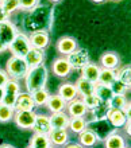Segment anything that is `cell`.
I'll return each instance as SVG.
<instances>
[{
  "mask_svg": "<svg viewBox=\"0 0 131 148\" xmlns=\"http://www.w3.org/2000/svg\"><path fill=\"white\" fill-rule=\"evenodd\" d=\"M30 40H28V36L24 32H18L14 40L8 45V50L12 53V55L20 57V58H24V55L30 51Z\"/></svg>",
  "mask_w": 131,
  "mask_h": 148,
  "instance_id": "obj_3",
  "label": "cell"
},
{
  "mask_svg": "<svg viewBox=\"0 0 131 148\" xmlns=\"http://www.w3.org/2000/svg\"><path fill=\"white\" fill-rule=\"evenodd\" d=\"M77 40L72 36H61V38L57 40L55 43V49L62 57H66L69 55L70 53H73L76 49H77Z\"/></svg>",
  "mask_w": 131,
  "mask_h": 148,
  "instance_id": "obj_8",
  "label": "cell"
},
{
  "mask_svg": "<svg viewBox=\"0 0 131 148\" xmlns=\"http://www.w3.org/2000/svg\"><path fill=\"white\" fill-rule=\"evenodd\" d=\"M64 148H84V147H81L78 143H69V144L64 145Z\"/></svg>",
  "mask_w": 131,
  "mask_h": 148,
  "instance_id": "obj_42",
  "label": "cell"
},
{
  "mask_svg": "<svg viewBox=\"0 0 131 148\" xmlns=\"http://www.w3.org/2000/svg\"><path fill=\"white\" fill-rule=\"evenodd\" d=\"M111 1H120V0H111Z\"/></svg>",
  "mask_w": 131,
  "mask_h": 148,
  "instance_id": "obj_48",
  "label": "cell"
},
{
  "mask_svg": "<svg viewBox=\"0 0 131 148\" xmlns=\"http://www.w3.org/2000/svg\"><path fill=\"white\" fill-rule=\"evenodd\" d=\"M7 20H10V16L6 14V11H4L3 8L0 7V23H3V22H7Z\"/></svg>",
  "mask_w": 131,
  "mask_h": 148,
  "instance_id": "obj_41",
  "label": "cell"
},
{
  "mask_svg": "<svg viewBox=\"0 0 131 148\" xmlns=\"http://www.w3.org/2000/svg\"><path fill=\"white\" fill-rule=\"evenodd\" d=\"M130 127H131V120H130V117H127V120H126V123H124V125L122 127V128H124V132L127 133L128 136L131 135V129H130Z\"/></svg>",
  "mask_w": 131,
  "mask_h": 148,
  "instance_id": "obj_40",
  "label": "cell"
},
{
  "mask_svg": "<svg viewBox=\"0 0 131 148\" xmlns=\"http://www.w3.org/2000/svg\"><path fill=\"white\" fill-rule=\"evenodd\" d=\"M110 86H111V89H112V93H114V94H119V96H124V94L130 90V88H128L127 85H124L123 82L118 81V79H115V81L112 82Z\"/></svg>",
  "mask_w": 131,
  "mask_h": 148,
  "instance_id": "obj_34",
  "label": "cell"
},
{
  "mask_svg": "<svg viewBox=\"0 0 131 148\" xmlns=\"http://www.w3.org/2000/svg\"><path fill=\"white\" fill-rule=\"evenodd\" d=\"M15 109L14 106H8L3 102H0V123H8L12 120Z\"/></svg>",
  "mask_w": 131,
  "mask_h": 148,
  "instance_id": "obj_32",
  "label": "cell"
},
{
  "mask_svg": "<svg viewBox=\"0 0 131 148\" xmlns=\"http://www.w3.org/2000/svg\"><path fill=\"white\" fill-rule=\"evenodd\" d=\"M6 50H8V47L6 46V45L1 42V40H0V54H1V53H4Z\"/></svg>",
  "mask_w": 131,
  "mask_h": 148,
  "instance_id": "obj_43",
  "label": "cell"
},
{
  "mask_svg": "<svg viewBox=\"0 0 131 148\" xmlns=\"http://www.w3.org/2000/svg\"><path fill=\"white\" fill-rule=\"evenodd\" d=\"M88 127V121L85 120L84 117H70V121H69V127L70 131L73 133H80L81 131H84L85 128Z\"/></svg>",
  "mask_w": 131,
  "mask_h": 148,
  "instance_id": "obj_31",
  "label": "cell"
},
{
  "mask_svg": "<svg viewBox=\"0 0 131 148\" xmlns=\"http://www.w3.org/2000/svg\"><path fill=\"white\" fill-rule=\"evenodd\" d=\"M120 65V57L114 51H107L100 57V67L116 70Z\"/></svg>",
  "mask_w": 131,
  "mask_h": 148,
  "instance_id": "obj_18",
  "label": "cell"
},
{
  "mask_svg": "<svg viewBox=\"0 0 131 148\" xmlns=\"http://www.w3.org/2000/svg\"><path fill=\"white\" fill-rule=\"evenodd\" d=\"M127 98L124 96H119V94H114L111 97V100L108 101V106L110 108H116V109H120L122 106L126 104Z\"/></svg>",
  "mask_w": 131,
  "mask_h": 148,
  "instance_id": "obj_35",
  "label": "cell"
},
{
  "mask_svg": "<svg viewBox=\"0 0 131 148\" xmlns=\"http://www.w3.org/2000/svg\"><path fill=\"white\" fill-rule=\"evenodd\" d=\"M93 3H103V1H105V0H92Z\"/></svg>",
  "mask_w": 131,
  "mask_h": 148,
  "instance_id": "obj_46",
  "label": "cell"
},
{
  "mask_svg": "<svg viewBox=\"0 0 131 148\" xmlns=\"http://www.w3.org/2000/svg\"><path fill=\"white\" fill-rule=\"evenodd\" d=\"M27 148H31V147H27Z\"/></svg>",
  "mask_w": 131,
  "mask_h": 148,
  "instance_id": "obj_51",
  "label": "cell"
},
{
  "mask_svg": "<svg viewBox=\"0 0 131 148\" xmlns=\"http://www.w3.org/2000/svg\"><path fill=\"white\" fill-rule=\"evenodd\" d=\"M104 147L105 148H124L126 147V140L122 135L118 133V131L108 133L104 139Z\"/></svg>",
  "mask_w": 131,
  "mask_h": 148,
  "instance_id": "obj_23",
  "label": "cell"
},
{
  "mask_svg": "<svg viewBox=\"0 0 131 148\" xmlns=\"http://www.w3.org/2000/svg\"><path fill=\"white\" fill-rule=\"evenodd\" d=\"M33 131L34 133H41V135H49L51 128L50 124V117L47 114H37L35 116V121L33 125Z\"/></svg>",
  "mask_w": 131,
  "mask_h": 148,
  "instance_id": "obj_14",
  "label": "cell"
},
{
  "mask_svg": "<svg viewBox=\"0 0 131 148\" xmlns=\"http://www.w3.org/2000/svg\"><path fill=\"white\" fill-rule=\"evenodd\" d=\"M100 65L95 62H88L82 69H81V77H84L85 79H88L91 82H97L99 78V73H100Z\"/></svg>",
  "mask_w": 131,
  "mask_h": 148,
  "instance_id": "obj_20",
  "label": "cell"
},
{
  "mask_svg": "<svg viewBox=\"0 0 131 148\" xmlns=\"http://www.w3.org/2000/svg\"><path fill=\"white\" fill-rule=\"evenodd\" d=\"M51 70H53V74H55L57 77L65 78L72 73V67H70L66 57H58L54 59L53 65H51Z\"/></svg>",
  "mask_w": 131,
  "mask_h": 148,
  "instance_id": "obj_13",
  "label": "cell"
},
{
  "mask_svg": "<svg viewBox=\"0 0 131 148\" xmlns=\"http://www.w3.org/2000/svg\"><path fill=\"white\" fill-rule=\"evenodd\" d=\"M35 116L37 113L34 110H20V112H15L12 120L16 124V127H19L20 129H31L34 125Z\"/></svg>",
  "mask_w": 131,
  "mask_h": 148,
  "instance_id": "obj_5",
  "label": "cell"
},
{
  "mask_svg": "<svg viewBox=\"0 0 131 148\" xmlns=\"http://www.w3.org/2000/svg\"><path fill=\"white\" fill-rule=\"evenodd\" d=\"M76 89H77V93L78 96L81 97H85V96H91V94L95 93V82H91L88 79H85L84 77H78L76 84Z\"/></svg>",
  "mask_w": 131,
  "mask_h": 148,
  "instance_id": "obj_22",
  "label": "cell"
},
{
  "mask_svg": "<svg viewBox=\"0 0 131 148\" xmlns=\"http://www.w3.org/2000/svg\"><path fill=\"white\" fill-rule=\"evenodd\" d=\"M30 94H31V97H33V101H34L35 106H45L49 97H50V93H49V90L46 88L35 90V92H33Z\"/></svg>",
  "mask_w": 131,
  "mask_h": 148,
  "instance_id": "obj_27",
  "label": "cell"
},
{
  "mask_svg": "<svg viewBox=\"0 0 131 148\" xmlns=\"http://www.w3.org/2000/svg\"><path fill=\"white\" fill-rule=\"evenodd\" d=\"M49 141L53 147H64L69 141V133L66 129H51L50 133L47 135Z\"/></svg>",
  "mask_w": 131,
  "mask_h": 148,
  "instance_id": "obj_15",
  "label": "cell"
},
{
  "mask_svg": "<svg viewBox=\"0 0 131 148\" xmlns=\"http://www.w3.org/2000/svg\"><path fill=\"white\" fill-rule=\"evenodd\" d=\"M0 7L10 16L19 10V0H0Z\"/></svg>",
  "mask_w": 131,
  "mask_h": 148,
  "instance_id": "obj_33",
  "label": "cell"
},
{
  "mask_svg": "<svg viewBox=\"0 0 131 148\" xmlns=\"http://www.w3.org/2000/svg\"><path fill=\"white\" fill-rule=\"evenodd\" d=\"M115 79H116V70L101 67L100 73H99V78H97V82L104 84V85H111Z\"/></svg>",
  "mask_w": 131,
  "mask_h": 148,
  "instance_id": "obj_29",
  "label": "cell"
},
{
  "mask_svg": "<svg viewBox=\"0 0 131 148\" xmlns=\"http://www.w3.org/2000/svg\"><path fill=\"white\" fill-rule=\"evenodd\" d=\"M31 47L34 49H39V50H45L49 43H50V36L47 31H34L31 32L28 36Z\"/></svg>",
  "mask_w": 131,
  "mask_h": 148,
  "instance_id": "obj_11",
  "label": "cell"
},
{
  "mask_svg": "<svg viewBox=\"0 0 131 148\" xmlns=\"http://www.w3.org/2000/svg\"><path fill=\"white\" fill-rule=\"evenodd\" d=\"M45 106H47V109L50 110L51 113L62 112L66 108V101H64L61 98V96H58V94H53V96L50 94V97H49Z\"/></svg>",
  "mask_w": 131,
  "mask_h": 148,
  "instance_id": "obj_24",
  "label": "cell"
},
{
  "mask_svg": "<svg viewBox=\"0 0 131 148\" xmlns=\"http://www.w3.org/2000/svg\"><path fill=\"white\" fill-rule=\"evenodd\" d=\"M100 140L101 139L99 137V135H97L92 128H88V127L78 133V144L84 148L95 147Z\"/></svg>",
  "mask_w": 131,
  "mask_h": 148,
  "instance_id": "obj_7",
  "label": "cell"
},
{
  "mask_svg": "<svg viewBox=\"0 0 131 148\" xmlns=\"http://www.w3.org/2000/svg\"><path fill=\"white\" fill-rule=\"evenodd\" d=\"M0 148H15V147H14V145H11V144L4 143V144H0Z\"/></svg>",
  "mask_w": 131,
  "mask_h": 148,
  "instance_id": "obj_45",
  "label": "cell"
},
{
  "mask_svg": "<svg viewBox=\"0 0 131 148\" xmlns=\"http://www.w3.org/2000/svg\"><path fill=\"white\" fill-rule=\"evenodd\" d=\"M58 96H61V98L64 101L69 102L72 100L78 97V93H77V89H76V86L72 82H65V84H61L60 88H58Z\"/></svg>",
  "mask_w": 131,
  "mask_h": 148,
  "instance_id": "obj_19",
  "label": "cell"
},
{
  "mask_svg": "<svg viewBox=\"0 0 131 148\" xmlns=\"http://www.w3.org/2000/svg\"><path fill=\"white\" fill-rule=\"evenodd\" d=\"M28 65L26 63L24 58H20V57H15V55H11L8 58L7 63H6V73L8 74L10 79H15V81H19V79H23L26 77L27 71H28Z\"/></svg>",
  "mask_w": 131,
  "mask_h": 148,
  "instance_id": "obj_2",
  "label": "cell"
},
{
  "mask_svg": "<svg viewBox=\"0 0 131 148\" xmlns=\"http://www.w3.org/2000/svg\"><path fill=\"white\" fill-rule=\"evenodd\" d=\"M38 5V0H19V10L22 11H31Z\"/></svg>",
  "mask_w": 131,
  "mask_h": 148,
  "instance_id": "obj_37",
  "label": "cell"
},
{
  "mask_svg": "<svg viewBox=\"0 0 131 148\" xmlns=\"http://www.w3.org/2000/svg\"><path fill=\"white\" fill-rule=\"evenodd\" d=\"M49 117H50V124L53 129H68L70 117L68 116V113L65 110L51 113V116H49Z\"/></svg>",
  "mask_w": 131,
  "mask_h": 148,
  "instance_id": "obj_16",
  "label": "cell"
},
{
  "mask_svg": "<svg viewBox=\"0 0 131 148\" xmlns=\"http://www.w3.org/2000/svg\"><path fill=\"white\" fill-rule=\"evenodd\" d=\"M93 94H95L100 101H104V102H108L111 100L112 96H114L111 86L100 84V82H96V84H95V93Z\"/></svg>",
  "mask_w": 131,
  "mask_h": 148,
  "instance_id": "obj_25",
  "label": "cell"
},
{
  "mask_svg": "<svg viewBox=\"0 0 131 148\" xmlns=\"http://www.w3.org/2000/svg\"><path fill=\"white\" fill-rule=\"evenodd\" d=\"M24 61H26V63L28 65L30 69L31 67H35V66H39V65H42L43 61H45V53H43V50L31 47L30 51L24 55Z\"/></svg>",
  "mask_w": 131,
  "mask_h": 148,
  "instance_id": "obj_17",
  "label": "cell"
},
{
  "mask_svg": "<svg viewBox=\"0 0 131 148\" xmlns=\"http://www.w3.org/2000/svg\"><path fill=\"white\" fill-rule=\"evenodd\" d=\"M66 113L69 117H84L87 113H88V109L85 104L82 102L81 98H74L72 101L66 102Z\"/></svg>",
  "mask_w": 131,
  "mask_h": 148,
  "instance_id": "obj_10",
  "label": "cell"
},
{
  "mask_svg": "<svg viewBox=\"0 0 131 148\" xmlns=\"http://www.w3.org/2000/svg\"><path fill=\"white\" fill-rule=\"evenodd\" d=\"M49 148H57V147H53V145H50V147H49Z\"/></svg>",
  "mask_w": 131,
  "mask_h": 148,
  "instance_id": "obj_49",
  "label": "cell"
},
{
  "mask_svg": "<svg viewBox=\"0 0 131 148\" xmlns=\"http://www.w3.org/2000/svg\"><path fill=\"white\" fill-rule=\"evenodd\" d=\"M81 100H82V102L85 104V106H87V109H88V110L93 109V108H95V106L99 104V101H100V100H99V98H97L95 94H91V96H85V97H82Z\"/></svg>",
  "mask_w": 131,
  "mask_h": 148,
  "instance_id": "obj_36",
  "label": "cell"
},
{
  "mask_svg": "<svg viewBox=\"0 0 131 148\" xmlns=\"http://www.w3.org/2000/svg\"><path fill=\"white\" fill-rule=\"evenodd\" d=\"M66 59H68L72 70H81L87 63L91 62L88 50L81 49V47H77L73 53H70L69 55H66Z\"/></svg>",
  "mask_w": 131,
  "mask_h": 148,
  "instance_id": "obj_4",
  "label": "cell"
},
{
  "mask_svg": "<svg viewBox=\"0 0 131 148\" xmlns=\"http://www.w3.org/2000/svg\"><path fill=\"white\" fill-rule=\"evenodd\" d=\"M50 141L47 135H41V133H34L33 137L30 139V144L28 147L31 148H49L50 147Z\"/></svg>",
  "mask_w": 131,
  "mask_h": 148,
  "instance_id": "obj_28",
  "label": "cell"
},
{
  "mask_svg": "<svg viewBox=\"0 0 131 148\" xmlns=\"http://www.w3.org/2000/svg\"><path fill=\"white\" fill-rule=\"evenodd\" d=\"M120 110L124 113V116H126V117H130V110H131V104H130V101H126V104H124V105L120 108Z\"/></svg>",
  "mask_w": 131,
  "mask_h": 148,
  "instance_id": "obj_39",
  "label": "cell"
},
{
  "mask_svg": "<svg viewBox=\"0 0 131 148\" xmlns=\"http://www.w3.org/2000/svg\"><path fill=\"white\" fill-rule=\"evenodd\" d=\"M47 78H49V71L45 65H39V66L31 67L27 71L24 79V85H26V90L28 93H33L35 90H39L46 86Z\"/></svg>",
  "mask_w": 131,
  "mask_h": 148,
  "instance_id": "obj_1",
  "label": "cell"
},
{
  "mask_svg": "<svg viewBox=\"0 0 131 148\" xmlns=\"http://www.w3.org/2000/svg\"><path fill=\"white\" fill-rule=\"evenodd\" d=\"M124 148H130V147H127V145H126V147H124Z\"/></svg>",
  "mask_w": 131,
  "mask_h": 148,
  "instance_id": "obj_50",
  "label": "cell"
},
{
  "mask_svg": "<svg viewBox=\"0 0 131 148\" xmlns=\"http://www.w3.org/2000/svg\"><path fill=\"white\" fill-rule=\"evenodd\" d=\"M116 79L123 82L124 85L130 88L131 85V66L130 65H124V66L116 69Z\"/></svg>",
  "mask_w": 131,
  "mask_h": 148,
  "instance_id": "obj_30",
  "label": "cell"
},
{
  "mask_svg": "<svg viewBox=\"0 0 131 148\" xmlns=\"http://www.w3.org/2000/svg\"><path fill=\"white\" fill-rule=\"evenodd\" d=\"M3 97H4V88L0 86V102H3Z\"/></svg>",
  "mask_w": 131,
  "mask_h": 148,
  "instance_id": "obj_44",
  "label": "cell"
},
{
  "mask_svg": "<svg viewBox=\"0 0 131 148\" xmlns=\"http://www.w3.org/2000/svg\"><path fill=\"white\" fill-rule=\"evenodd\" d=\"M18 28L12 22L7 20V22H3L0 23V40L8 47V45L14 40V38L18 34Z\"/></svg>",
  "mask_w": 131,
  "mask_h": 148,
  "instance_id": "obj_9",
  "label": "cell"
},
{
  "mask_svg": "<svg viewBox=\"0 0 131 148\" xmlns=\"http://www.w3.org/2000/svg\"><path fill=\"white\" fill-rule=\"evenodd\" d=\"M110 124L114 127V128H122L127 120V117L124 116V113L120 109H116V108H110L107 113V117H105Z\"/></svg>",
  "mask_w": 131,
  "mask_h": 148,
  "instance_id": "obj_21",
  "label": "cell"
},
{
  "mask_svg": "<svg viewBox=\"0 0 131 148\" xmlns=\"http://www.w3.org/2000/svg\"><path fill=\"white\" fill-rule=\"evenodd\" d=\"M4 88V97H3V104L8 106H14L15 100L18 97V94L20 92L19 82L15 79H8L7 84L3 86Z\"/></svg>",
  "mask_w": 131,
  "mask_h": 148,
  "instance_id": "obj_6",
  "label": "cell"
},
{
  "mask_svg": "<svg viewBox=\"0 0 131 148\" xmlns=\"http://www.w3.org/2000/svg\"><path fill=\"white\" fill-rule=\"evenodd\" d=\"M35 104L33 101V97L28 92H19L18 97L14 104V109L15 112H20V110H34Z\"/></svg>",
  "mask_w": 131,
  "mask_h": 148,
  "instance_id": "obj_12",
  "label": "cell"
},
{
  "mask_svg": "<svg viewBox=\"0 0 131 148\" xmlns=\"http://www.w3.org/2000/svg\"><path fill=\"white\" fill-rule=\"evenodd\" d=\"M108 110H110L108 102L99 101V104H97L93 109L88 110V112H91V114H92V117H93V120L95 121H101V120H104L105 117H107Z\"/></svg>",
  "mask_w": 131,
  "mask_h": 148,
  "instance_id": "obj_26",
  "label": "cell"
},
{
  "mask_svg": "<svg viewBox=\"0 0 131 148\" xmlns=\"http://www.w3.org/2000/svg\"><path fill=\"white\" fill-rule=\"evenodd\" d=\"M51 3H58V1H61V0H50Z\"/></svg>",
  "mask_w": 131,
  "mask_h": 148,
  "instance_id": "obj_47",
  "label": "cell"
},
{
  "mask_svg": "<svg viewBox=\"0 0 131 148\" xmlns=\"http://www.w3.org/2000/svg\"><path fill=\"white\" fill-rule=\"evenodd\" d=\"M8 79H10V77H8V74L6 73V70L0 69V86H4V85H6Z\"/></svg>",
  "mask_w": 131,
  "mask_h": 148,
  "instance_id": "obj_38",
  "label": "cell"
}]
</instances>
